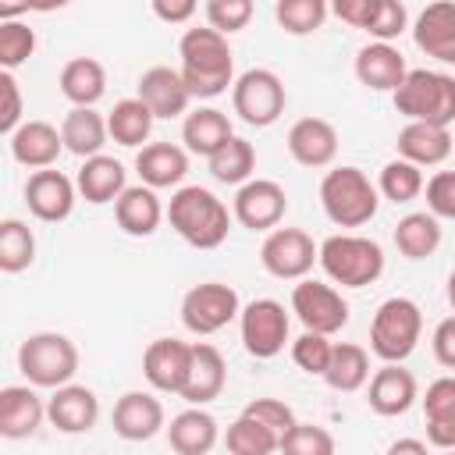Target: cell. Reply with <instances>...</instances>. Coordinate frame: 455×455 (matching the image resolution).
<instances>
[{
	"label": "cell",
	"instance_id": "cell-33",
	"mask_svg": "<svg viewBox=\"0 0 455 455\" xmlns=\"http://www.w3.org/2000/svg\"><path fill=\"white\" fill-rule=\"evenodd\" d=\"M75 185H78V196H82L85 203H92V206L117 203L121 192L128 188V185H124V164L114 160V156H103V153L92 156V160H82Z\"/></svg>",
	"mask_w": 455,
	"mask_h": 455
},
{
	"label": "cell",
	"instance_id": "cell-21",
	"mask_svg": "<svg viewBox=\"0 0 455 455\" xmlns=\"http://www.w3.org/2000/svg\"><path fill=\"white\" fill-rule=\"evenodd\" d=\"M419 398L416 391V377L402 366V363H384L373 377H370V391L366 402L377 416H402L412 409V402Z\"/></svg>",
	"mask_w": 455,
	"mask_h": 455
},
{
	"label": "cell",
	"instance_id": "cell-11",
	"mask_svg": "<svg viewBox=\"0 0 455 455\" xmlns=\"http://www.w3.org/2000/svg\"><path fill=\"white\" fill-rule=\"evenodd\" d=\"M291 313L302 320L306 331L313 334H338L348 323V302L341 299V291L327 281H299L291 288Z\"/></svg>",
	"mask_w": 455,
	"mask_h": 455
},
{
	"label": "cell",
	"instance_id": "cell-44",
	"mask_svg": "<svg viewBox=\"0 0 455 455\" xmlns=\"http://www.w3.org/2000/svg\"><path fill=\"white\" fill-rule=\"evenodd\" d=\"M281 455H334L338 444L331 437V430L316 427V423H295L284 437H281Z\"/></svg>",
	"mask_w": 455,
	"mask_h": 455
},
{
	"label": "cell",
	"instance_id": "cell-14",
	"mask_svg": "<svg viewBox=\"0 0 455 455\" xmlns=\"http://www.w3.org/2000/svg\"><path fill=\"white\" fill-rule=\"evenodd\" d=\"M331 11L345 25L370 32L373 43H391L409 25V11H405L402 0H338Z\"/></svg>",
	"mask_w": 455,
	"mask_h": 455
},
{
	"label": "cell",
	"instance_id": "cell-27",
	"mask_svg": "<svg viewBox=\"0 0 455 455\" xmlns=\"http://www.w3.org/2000/svg\"><path fill=\"white\" fill-rule=\"evenodd\" d=\"M224 384H228L224 355H220L210 341H196V345H192V366H188V380H185L181 398H185L188 405H206V402L220 398Z\"/></svg>",
	"mask_w": 455,
	"mask_h": 455
},
{
	"label": "cell",
	"instance_id": "cell-19",
	"mask_svg": "<svg viewBox=\"0 0 455 455\" xmlns=\"http://www.w3.org/2000/svg\"><path fill=\"white\" fill-rule=\"evenodd\" d=\"M288 153L295 164L302 167H331L334 156H338V132L331 121L323 117H299L291 128H288Z\"/></svg>",
	"mask_w": 455,
	"mask_h": 455
},
{
	"label": "cell",
	"instance_id": "cell-9",
	"mask_svg": "<svg viewBox=\"0 0 455 455\" xmlns=\"http://www.w3.org/2000/svg\"><path fill=\"white\" fill-rule=\"evenodd\" d=\"M235 316H242V302H238V291L224 281H203L188 288L181 299V323L199 338L224 331Z\"/></svg>",
	"mask_w": 455,
	"mask_h": 455
},
{
	"label": "cell",
	"instance_id": "cell-37",
	"mask_svg": "<svg viewBox=\"0 0 455 455\" xmlns=\"http://www.w3.org/2000/svg\"><path fill=\"white\" fill-rule=\"evenodd\" d=\"M323 380L334 391H345V395L366 387V380H370V352L363 345H355V341H334L331 366H327Z\"/></svg>",
	"mask_w": 455,
	"mask_h": 455
},
{
	"label": "cell",
	"instance_id": "cell-22",
	"mask_svg": "<svg viewBox=\"0 0 455 455\" xmlns=\"http://www.w3.org/2000/svg\"><path fill=\"white\" fill-rule=\"evenodd\" d=\"M46 416L60 434H89L100 419V398L82 384H64L50 395Z\"/></svg>",
	"mask_w": 455,
	"mask_h": 455
},
{
	"label": "cell",
	"instance_id": "cell-39",
	"mask_svg": "<svg viewBox=\"0 0 455 455\" xmlns=\"http://www.w3.org/2000/svg\"><path fill=\"white\" fill-rule=\"evenodd\" d=\"M210 174L220 181V185H245V181H252V171H256V149H252V142L249 139H242V135H235L231 142H224L210 160Z\"/></svg>",
	"mask_w": 455,
	"mask_h": 455
},
{
	"label": "cell",
	"instance_id": "cell-18",
	"mask_svg": "<svg viewBox=\"0 0 455 455\" xmlns=\"http://www.w3.org/2000/svg\"><path fill=\"white\" fill-rule=\"evenodd\" d=\"M139 100L153 110V117H178V114H188V103H192V92L188 85L181 82V71L178 68H167V64H156L149 71H142L139 78Z\"/></svg>",
	"mask_w": 455,
	"mask_h": 455
},
{
	"label": "cell",
	"instance_id": "cell-26",
	"mask_svg": "<svg viewBox=\"0 0 455 455\" xmlns=\"http://www.w3.org/2000/svg\"><path fill=\"white\" fill-rule=\"evenodd\" d=\"M167 217L160 196L149 188V185H128L121 192V199L114 203V220L124 235H135V238H149L160 220Z\"/></svg>",
	"mask_w": 455,
	"mask_h": 455
},
{
	"label": "cell",
	"instance_id": "cell-32",
	"mask_svg": "<svg viewBox=\"0 0 455 455\" xmlns=\"http://www.w3.org/2000/svg\"><path fill=\"white\" fill-rule=\"evenodd\" d=\"M427 441L441 451H455V377H437L423 395Z\"/></svg>",
	"mask_w": 455,
	"mask_h": 455
},
{
	"label": "cell",
	"instance_id": "cell-36",
	"mask_svg": "<svg viewBox=\"0 0 455 455\" xmlns=\"http://www.w3.org/2000/svg\"><path fill=\"white\" fill-rule=\"evenodd\" d=\"M395 245L405 259H427L437 252L441 245V220L423 210V213H405L398 224H395Z\"/></svg>",
	"mask_w": 455,
	"mask_h": 455
},
{
	"label": "cell",
	"instance_id": "cell-42",
	"mask_svg": "<svg viewBox=\"0 0 455 455\" xmlns=\"http://www.w3.org/2000/svg\"><path fill=\"white\" fill-rule=\"evenodd\" d=\"M423 188H427L423 167H416V164H409V160H402V156H395V160H387V164L380 167L377 192H380L384 199H391V203H412Z\"/></svg>",
	"mask_w": 455,
	"mask_h": 455
},
{
	"label": "cell",
	"instance_id": "cell-46",
	"mask_svg": "<svg viewBox=\"0 0 455 455\" xmlns=\"http://www.w3.org/2000/svg\"><path fill=\"white\" fill-rule=\"evenodd\" d=\"M331 352H334V341L327 334H313V331H302L295 341H291V363L313 377H323L327 366H331Z\"/></svg>",
	"mask_w": 455,
	"mask_h": 455
},
{
	"label": "cell",
	"instance_id": "cell-8",
	"mask_svg": "<svg viewBox=\"0 0 455 455\" xmlns=\"http://www.w3.org/2000/svg\"><path fill=\"white\" fill-rule=\"evenodd\" d=\"M284 82L270 68H249L231 85V107L252 128L274 124L284 114Z\"/></svg>",
	"mask_w": 455,
	"mask_h": 455
},
{
	"label": "cell",
	"instance_id": "cell-50",
	"mask_svg": "<svg viewBox=\"0 0 455 455\" xmlns=\"http://www.w3.org/2000/svg\"><path fill=\"white\" fill-rule=\"evenodd\" d=\"M21 89L14 71H0V132L11 139L21 128Z\"/></svg>",
	"mask_w": 455,
	"mask_h": 455
},
{
	"label": "cell",
	"instance_id": "cell-31",
	"mask_svg": "<svg viewBox=\"0 0 455 455\" xmlns=\"http://www.w3.org/2000/svg\"><path fill=\"white\" fill-rule=\"evenodd\" d=\"M217 437H220V427H217V419L203 405H188L167 427V444L178 455H210Z\"/></svg>",
	"mask_w": 455,
	"mask_h": 455
},
{
	"label": "cell",
	"instance_id": "cell-10",
	"mask_svg": "<svg viewBox=\"0 0 455 455\" xmlns=\"http://www.w3.org/2000/svg\"><path fill=\"white\" fill-rule=\"evenodd\" d=\"M259 263L277 281H306L313 263H320V245L302 228H274L259 245Z\"/></svg>",
	"mask_w": 455,
	"mask_h": 455
},
{
	"label": "cell",
	"instance_id": "cell-53",
	"mask_svg": "<svg viewBox=\"0 0 455 455\" xmlns=\"http://www.w3.org/2000/svg\"><path fill=\"white\" fill-rule=\"evenodd\" d=\"M387 455H430V451H427V444H423L419 437H398V441L387 448Z\"/></svg>",
	"mask_w": 455,
	"mask_h": 455
},
{
	"label": "cell",
	"instance_id": "cell-43",
	"mask_svg": "<svg viewBox=\"0 0 455 455\" xmlns=\"http://www.w3.org/2000/svg\"><path fill=\"white\" fill-rule=\"evenodd\" d=\"M327 4L323 0H277L274 18L288 36H309L327 21Z\"/></svg>",
	"mask_w": 455,
	"mask_h": 455
},
{
	"label": "cell",
	"instance_id": "cell-17",
	"mask_svg": "<svg viewBox=\"0 0 455 455\" xmlns=\"http://www.w3.org/2000/svg\"><path fill=\"white\" fill-rule=\"evenodd\" d=\"M412 39L427 57L455 64V0L427 4L412 21Z\"/></svg>",
	"mask_w": 455,
	"mask_h": 455
},
{
	"label": "cell",
	"instance_id": "cell-23",
	"mask_svg": "<svg viewBox=\"0 0 455 455\" xmlns=\"http://www.w3.org/2000/svg\"><path fill=\"white\" fill-rule=\"evenodd\" d=\"M60 153H64V139H60V128H53L50 121H25L11 135V156L21 167L50 171Z\"/></svg>",
	"mask_w": 455,
	"mask_h": 455
},
{
	"label": "cell",
	"instance_id": "cell-49",
	"mask_svg": "<svg viewBox=\"0 0 455 455\" xmlns=\"http://www.w3.org/2000/svg\"><path fill=\"white\" fill-rule=\"evenodd\" d=\"M427 210L437 220H455V171H437L427 181Z\"/></svg>",
	"mask_w": 455,
	"mask_h": 455
},
{
	"label": "cell",
	"instance_id": "cell-16",
	"mask_svg": "<svg viewBox=\"0 0 455 455\" xmlns=\"http://www.w3.org/2000/svg\"><path fill=\"white\" fill-rule=\"evenodd\" d=\"M75 196H78V185L60 174V171H32L28 181H25V206L36 220L43 224H60L71 217L75 210Z\"/></svg>",
	"mask_w": 455,
	"mask_h": 455
},
{
	"label": "cell",
	"instance_id": "cell-7",
	"mask_svg": "<svg viewBox=\"0 0 455 455\" xmlns=\"http://www.w3.org/2000/svg\"><path fill=\"white\" fill-rule=\"evenodd\" d=\"M18 370L32 387H64L78 373V348L68 334L39 331L28 334L18 348Z\"/></svg>",
	"mask_w": 455,
	"mask_h": 455
},
{
	"label": "cell",
	"instance_id": "cell-52",
	"mask_svg": "<svg viewBox=\"0 0 455 455\" xmlns=\"http://www.w3.org/2000/svg\"><path fill=\"white\" fill-rule=\"evenodd\" d=\"M199 7H196V0H153V14L160 18V21H167V25H185L192 14H196Z\"/></svg>",
	"mask_w": 455,
	"mask_h": 455
},
{
	"label": "cell",
	"instance_id": "cell-6",
	"mask_svg": "<svg viewBox=\"0 0 455 455\" xmlns=\"http://www.w3.org/2000/svg\"><path fill=\"white\" fill-rule=\"evenodd\" d=\"M423 334V313L412 299H384L370 320V352L384 363H402L416 352Z\"/></svg>",
	"mask_w": 455,
	"mask_h": 455
},
{
	"label": "cell",
	"instance_id": "cell-35",
	"mask_svg": "<svg viewBox=\"0 0 455 455\" xmlns=\"http://www.w3.org/2000/svg\"><path fill=\"white\" fill-rule=\"evenodd\" d=\"M60 92L71 107H96L107 92V71L96 57H75L60 68Z\"/></svg>",
	"mask_w": 455,
	"mask_h": 455
},
{
	"label": "cell",
	"instance_id": "cell-38",
	"mask_svg": "<svg viewBox=\"0 0 455 455\" xmlns=\"http://www.w3.org/2000/svg\"><path fill=\"white\" fill-rule=\"evenodd\" d=\"M153 110L139 100V96H128V100H117L114 110L107 114V132L117 146H142L153 132Z\"/></svg>",
	"mask_w": 455,
	"mask_h": 455
},
{
	"label": "cell",
	"instance_id": "cell-1",
	"mask_svg": "<svg viewBox=\"0 0 455 455\" xmlns=\"http://www.w3.org/2000/svg\"><path fill=\"white\" fill-rule=\"evenodd\" d=\"M178 57H181L178 71L192 100H213L228 92V85H235V53L228 46V36H220L217 28L210 25L185 28L178 43Z\"/></svg>",
	"mask_w": 455,
	"mask_h": 455
},
{
	"label": "cell",
	"instance_id": "cell-30",
	"mask_svg": "<svg viewBox=\"0 0 455 455\" xmlns=\"http://www.w3.org/2000/svg\"><path fill=\"white\" fill-rule=\"evenodd\" d=\"M235 139V132H231V121H228V114L224 110H217V107H196V110H188L185 114V121H181V142H185V149L188 153H196V156H213L224 142H231Z\"/></svg>",
	"mask_w": 455,
	"mask_h": 455
},
{
	"label": "cell",
	"instance_id": "cell-4",
	"mask_svg": "<svg viewBox=\"0 0 455 455\" xmlns=\"http://www.w3.org/2000/svg\"><path fill=\"white\" fill-rule=\"evenodd\" d=\"M391 100L405 121L448 128L455 121V75L412 68L405 75V82L391 92Z\"/></svg>",
	"mask_w": 455,
	"mask_h": 455
},
{
	"label": "cell",
	"instance_id": "cell-5",
	"mask_svg": "<svg viewBox=\"0 0 455 455\" xmlns=\"http://www.w3.org/2000/svg\"><path fill=\"white\" fill-rule=\"evenodd\" d=\"M320 267L341 288H366L384 274V249L363 235H331L320 242Z\"/></svg>",
	"mask_w": 455,
	"mask_h": 455
},
{
	"label": "cell",
	"instance_id": "cell-24",
	"mask_svg": "<svg viewBox=\"0 0 455 455\" xmlns=\"http://www.w3.org/2000/svg\"><path fill=\"white\" fill-rule=\"evenodd\" d=\"M43 416H46V405L28 384H11L0 391V437L7 441L32 437Z\"/></svg>",
	"mask_w": 455,
	"mask_h": 455
},
{
	"label": "cell",
	"instance_id": "cell-28",
	"mask_svg": "<svg viewBox=\"0 0 455 455\" xmlns=\"http://www.w3.org/2000/svg\"><path fill=\"white\" fill-rule=\"evenodd\" d=\"M398 146V156L416 164V167H434V164H444L451 156V132L448 128H437V124H419V121H405V128L398 132L395 139Z\"/></svg>",
	"mask_w": 455,
	"mask_h": 455
},
{
	"label": "cell",
	"instance_id": "cell-48",
	"mask_svg": "<svg viewBox=\"0 0 455 455\" xmlns=\"http://www.w3.org/2000/svg\"><path fill=\"white\" fill-rule=\"evenodd\" d=\"M245 416H252V419H259L263 427H270L274 434H288L299 419H295V412H291V405L288 402H281V398H252L245 409H242Z\"/></svg>",
	"mask_w": 455,
	"mask_h": 455
},
{
	"label": "cell",
	"instance_id": "cell-34",
	"mask_svg": "<svg viewBox=\"0 0 455 455\" xmlns=\"http://www.w3.org/2000/svg\"><path fill=\"white\" fill-rule=\"evenodd\" d=\"M107 117L96 110V107H71L60 121V139H64V149L82 156V160H92L100 156L103 142H107Z\"/></svg>",
	"mask_w": 455,
	"mask_h": 455
},
{
	"label": "cell",
	"instance_id": "cell-55",
	"mask_svg": "<svg viewBox=\"0 0 455 455\" xmlns=\"http://www.w3.org/2000/svg\"><path fill=\"white\" fill-rule=\"evenodd\" d=\"M444 455H455V451H444Z\"/></svg>",
	"mask_w": 455,
	"mask_h": 455
},
{
	"label": "cell",
	"instance_id": "cell-13",
	"mask_svg": "<svg viewBox=\"0 0 455 455\" xmlns=\"http://www.w3.org/2000/svg\"><path fill=\"white\" fill-rule=\"evenodd\" d=\"M231 213H235V220H238L242 228H249V231H267V235H270V231L284 220V213H288V196H284V188H281L277 181H270V178H252V181H245V185L235 192Z\"/></svg>",
	"mask_w": 455,
	"mask_h": 455
},
{
	"label": "cell",
	"instance_id": "cell-47",
	"mask_svg": "<svg viewBox=\"0 0 455 455\" xmlns=\"http://www.w3.org/2000/svg\"><path fill=\"white\" fill-rule=\"evenodd\" d=\"M252 11H256V7H252V0H210V4L203 7L206 25H210V28H217L220 36L242 32V28L249 25Z\"/></svg>",
	"mask_w": 455,
	"mask_h": 455
},
{
	"label": "cell",
	"instance_id": "cell-3",
	"mask_svg": "<svg viewBox=\"0 0 455 455\" xmlns=\"http://www.w3.org/2000/svg\"><path fill=\"white\" fill-rule=\"evenodd\" d=\"M320 206H323L331 224H338V228H363V224H370L377 217L380 192L366 178V171H359L352 164H341V167H331L323 174V181H320Z\"/></svg>",
	"mask_w": 455,
	"mask_h": 455
},
{
	"label": "cell",
	"instance_id": "cell-54",
	"mask_svg": "<svg viewBox=\"0 0 455 455\" xmlns=\"http://www.w3.org/2000/svg\"><path fill=\"white\" fill-rule=\"evenodd\" d=\"M448 306H451V313H455V270L448 274Z\"/></svg>",
	"mask_w": 455,
	"mask_h": 455
},
{
	"label": "cell",
	"instance_id": "cell-15",
	"mask_svg": "<svg viewBox=\"0 0 455 455\" xmlns=\"http://www.w3.org/2000/svg\"><path fill=\"white\" fill-rule=\"evenodd\" d=\"M192 366V345L178 338H156L142 352V377L149 380L153 391L164 395H181Z\"/></svg>",
	"mask_w": 455,
	"mask_h": 455
},
{
	"label": "cell",
	"instance_id": "cell-20",
	"mask_svg": "<svg viewBox=\"0 0 455 455\" xmlns=\"http://www.w3.org/2000/svg\"><path fill=\"white\" fill-rule=\"evenodd\" d=\"M114 434L124 441H149L164 430V405L149 391H124L114 402Z\"/></svg>",
	"mask_w": 455,
	"mask_h": 455
},
{
	"label": "cell",
	"instance_id": "cell-51",
	"mask_svg": "<svg viewBox=\"0 0 455 455\" xmlns=\"http://www.w3.org/2000/svg\"><path fill=\"white\" fill-rule=\"evenodd\" d=\"M430 345H434V359H437L444 370H455V316H448V320H441V323L434 327Z\"/></svg>",
	"mask_w": 455,
	"mask_h": 455
},
{
	"label": "cell",
	"instance_id": "cell-29",
	"mask_svg": "<svg viewBox=\"0 0 455 455\" xmlns=\"http://www.w3.org/2000/svg\"><path fill=\"white\" fill-rule=\"evenodd\" d=\"M135 171H139L142 185H149L153 192L156 188H174L188 174V149H181L174 142H149V146L139 149Z\"/></svg>",
	"mask_w": 455,
	"mask_h": 455
},
{
	"label": "cell",
	"instance_id": "cell-45",
	"mask_svg": "<svg viewBox=\"0 0 455 455\" xmlns=\"http://www.w3.org/2000/svg\"><path fill=\"white\" fill-rule=\"evenodd\" d=\"M36 53V32L25 21H0V68L14 71Z\"/></svg>",
	"mask_w": 455,
	"mask_h": 455
},
{
	"label": "cell",
	"instance_id": "cell-2",
	"mask_svg": "<svg viewBox=\"0 0 455 455\" xmlns=\"http://www.w3.org/2000/svg\"><path fill=\"white\" fill-rule=\"evenodd\" d=\"M231 210L224 199H217L203 185H181L171 203H167V220L171 228L192 245V249H217L228 242L231 231Z\"/></svg>",
	"mask_w": 455,
	"mask_h": 455
},
{
	"label": "cell",
	"instance_id": "cell-40",
	"mask_svg": "<svg viewBox=\"0 0 455 455\" xmlns=\"http://www.w3.org/2000/svg\"><path fill=\"white\" fill-rule=\"evenodd\" d=\"M36 259V235L25 220L4 217L0 220V270L4 274H21Z\"/></svg>",
	"mask_w": 455,
	"mask_h": 455
},
{
	"label": "cell",
	"instance_id": "cell-41",
	"mask_svg": "<svg viewBox=\"0 0 455 455\" xmlns=\"http://www.w3.org/2000/svg\"><path fill=\"white\" fill-rule=\"evenodd\" d=\"M224 444H228L231 455H274V451L281 448V434H274L270 427H263L259 419H252V416L242 412V416L228 427Z\"/></svg>",
	"mask_w": 455,
	"mask_h": 455
},
{
	"label": "cell",
	"instance_id": "cell-12",
	"mask_svg": "<svg viewBox=\"0 0 455 455\" xmlns=\"http://www.w3.org/2000/svg\"><path fill=\"white\" fill-rule=\"evenodd\" d=\"M238 327H242V345L252 359H274L288 341L291 320L277 299H252L249 306H242Z\"/></svg>",
	"mask_w": 455,
	"mask_h": 455
},
{
	"label": "cell",
	"instance_id": "cell-25",
	"mask_svg": "<svg viewBox=\"0 0 455 455\" xmlns=\"http://www.w3.org/2000/svg\"><path fill=\"white\" fill-rule=\"evenodd\" d=\"M405 57L391 43H366L355 53V78L373 92H395L405 82Z\"/></svg>",
	"mask_w": 455,
	"mask_h": 455
}]
</instances>
